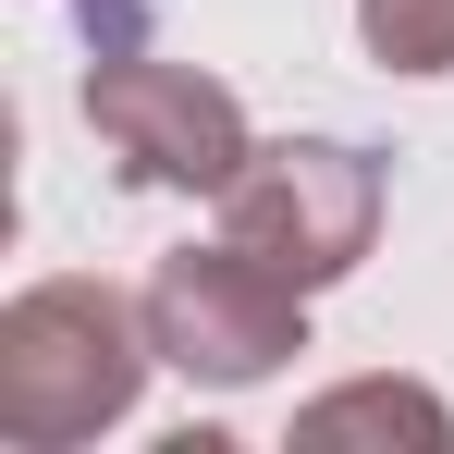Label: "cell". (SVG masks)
I'll list each match as a JSON object with an SVG mask.
<instances>
[{
    "instance_id": "cell-1",
    "label": "cell",
    "mask_w": 454,
    "mask_h": 454,
    "mask_svg": "<svg viewBox=\"0 0 454 454\" xmlns=\"http://www.w3.org/2000/svg\"><path fill=\"white\" fill-rule=\"evenodd\" d=\"M160 344H148V295L50 270L0 307V442L12 454H86L98 430L136 418Z\"/></svg>"
},
{
    "instance_id": "cell-2",
    "label": "cell",
    "mask_w": 454,
    "mask_h": 454,
    "mask_svg": "<svg viewBox=\"0 0 454 454\" xmlns=\"http://www.w3.org/2000/svg\"><path fill=\"white\" fill-rule=\"evenodd\" d=\"M86 50H98L86 62V136L111 148V172L136 197H222L246 172V148H258L246 98L222 74L148 50V12L136 0H86Z\"/></svg>"
},
{
    "instance_id": "cell-3",
    "label": "cell",
    "mask_w": 454,
    "mask_h": 454,
    "mask_svg": "<svg viewBox=\"0 0 454 454\" xmlns=\"http://www.w3.org/2000/svg\"><path fill=\"white\" fill-rule=\"evenodd\" d=\"M222 233L246 258H270L283 283L332 295L380 246V160L356 136H258L246 172L222 184Z\"/></svg>"
},
{
    "instance_id": "cell-4",
    "label": "cell",
    "mask_w": 454,
    "mask_h": 454,
    "mask_svg": "<svg viewBox=\"0 0 454 454\" xmlns=\"http://www.w3.org/2000/svg\"><path fill=\"white\" fill-rule=\"evenodd\" d=\"M136 295H148L160 369L209 380V393H258L270 369H295V356H307V283H283L270 258H246L233 233L172 246Z\"/></svg>"
},
{
    "instance_id": "cell-5",
    "label": "cell",
    "mask_w": 454,
    "mask_h": 454,
    "mask_svg": "<svg viewBox=\"0 0 454 454\" xmlns=\"http://www.w3.org/2000/svg\"><path fill=\"white\" fill-rule=\"evenodd\" d=\"M344 442H405V454H454V405L430 380H332V393H307L295 405V454H344Z\"/></svg>"
},
{
    "instance_id": "cell-6",
    "label": "cell",
    "mask_w": 454,
    "mask_h": 454,
    "mask_svg": "<svg viewBox=\"0 0 454 454\" xmlns=\"http://www.w3.org/2000/svg\"><path fill=\"white\" fill-rule=\"evenodd\" d=\"M356 50L405 86L454 74V0H356Z\"/></svg>"
}]
</instances>
